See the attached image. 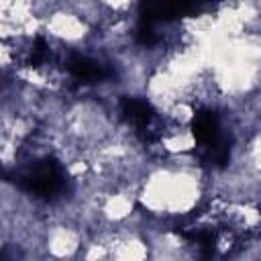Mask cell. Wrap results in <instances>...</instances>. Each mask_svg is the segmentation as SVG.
Wrapping results in <instances>:
<instances>
[{
  "instance_id": "1",
  "label": "cell",
  "mask_w": 261,
  "mask_h": 261,
  "mask_svg": "<svg viewBox=\"0 0 261 261\" xmlns=\"http://www.w3.org/2000/svg\"><path fill=\"white\" fill-rule=\"evenodd\" d=\"M20 184L29 190V192H35L37 196H43V198H49V196H57L63 186H65V177L61 173V169L51 163V161H43V163H37L35 167H31L22 177H20Z\"/></svg>"
},
{
  "instance_id": "2",
  "label": "cell",
  "mask_w": 261,
  "mask_h": 261,
  "mask_svg": "<svg viewBox=\"0 0 261 261\" xmlns=\"http://www.w3.org/2000/svg\"><path fill=\"white\" fill-rule=\"evenodd\" d=\"M65 67L77 82H84V84H94V82H100L108 75L104 65H100L98 61H92L84 55H71L67 59Z\"/></svg>"
},
{
  "instance_id": "4",
  "label": "cell",
  "mask_w": 261,
  "mask_h": 261,
  "mask_svg": "<svg viewBox=\"0 0 261 261\" xmlns=\"http://www.w3.org/2000/svg\"><path fill=\"white\" fill-rule=\"evenodd\" d=\"M122 114L128 122H133L141 130L151 128V122L155 118L153 108L145 100H139V98H124L122 100Z\"/></svg>"
},
{
  "instance_id": "3",
  "label": "cell",
  "mask_w": 261,
  "mask_h": 261,
  "mask_svg": "<svg viewBox=\"0 0 261 261\" xmlns=\"http://www.w3.org/2000/svg\"><path fill=\"white\" fill-rule=\"evenodd\" d=\"M194 137L200 143V147H210L212 143H216L222 135H220V124L214 112L210 110H202L196 114L194 118Z\"/></svg>"
}]
</instances>
